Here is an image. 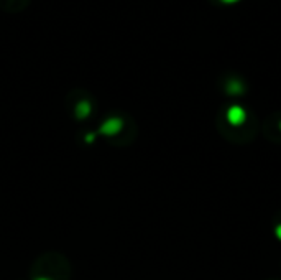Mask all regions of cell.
Here are the masks:
<instances>
[{"label": "cell", "instance_id": "obj_1", "mask_svg": "<svg viewBox=\"0 0 281 280\" xmlns=\"http://www.w3.org/2000/svg\"><path fill=\"white\" fill-rule=\"evenodd\" d=\"M245 119H247V112H245L243 107L240 106H232L229 107L227 110V121L230 125H242L245 122Z\"/></svg>", "mask_w": 281, "mask_h": 280}, {"label": "cell", "instance_id": "obj_5", "mask_svg": "<svg viewBox=\"0 0 281 280\" xmlns=\"http://www.w3.org/2000/svg\"><path fill=\"white\" fill-rule=\"evenodd\" d=\"M86 140H87V142H92V140H94V135H87V137H86Z\"/></svg>", "mask_w": 281, "mask_h": 280}, {"label": "cell", "instance_id": "obj_4", "mask_svg": "<svg viewBox=\"0 0 281 280\" xmlns=\"http://www.w3.org/2000/svg\"><path fill=\"white\" fill-rule=\"evenodd\" d=\"M275 236H276L278 239L281 241V224H278V226L275 228Z\"/></svg>", "mask_w": 281, "mask_h": 280}, {"label": "cell", "instance_id": "obj_6", "mask_svg": "<svg viewBox=\"0 0 281 280\" xmlns=\"http://www.w3.org/2000/svg\"><path fill=\"white\" fill-rule=\"evenodd\" d=\"M37 280H50V278H46V277H40V278H37Z\"/></svg>", "mask_w": 281, "mask_h": 280}, {"label": "cell", "instance_id": "obj_7", "mask_svg": "<svg viewBox=\"0 0 281 280\" xmlns=\"http://www.w3.org/2000/svg\"><path fill=\"white\" fill-rule=\"evenodd\" d=\"M279 129H281V122H279Z\"/></svg>", "mask_w": 281, "mask_h": 280}, {"label": "cell", "instance_id": "obj_2", "mask_svg": "<svg viewBox=\"0 0 281 280\" xmlns=\"http://www.w3.org/2000/svg\"><path fill=\"white\" fill-rule=\"evenodd\" d=\"M123 127V122L122 119H117V117H112V119H107L102 125H101V132L104 135H115L118 132L122 130Z\"/></svg>", "mask_w": 281, "mask_h": 280}, {"label": "cell", "instance_id": "obj_3", "mask_svg": "<svg viewBox=\"0 0 281 280\" xmlns=\"http://www.w3.org/2000/svg\"><path fill=\"white\" fill-rule=\"evenodd\" d=\"M90 114V104L87 101H81L79 104L76 106V116L79 119H84Z\"/></svg>", "mask_w": 281, "mask_h": 280}]
</instances>
